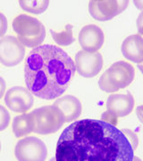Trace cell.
<instances>
[{
	"mask_svg": "<svg viewBox=\"0 0 143 161\" xmlns=\"http://www.w3.org/2000/svg\"><path fill=\"white\" fill-rule=\"evenodd\" d=\"M57 161H133V149L115 125L81 119L67 126L57 141Z\"/></svg>",
	"mask_w": 143,
	"mask_h": 161,
	"instance_id": "1",
	"label": "cell"
},
{
	"mask_svg": "<svg viewBox=\"0 0 143 161\" xmlns=\"http://www.w3.org/2000/svg\"><path fill=\"white\" fill-rule=\"evenodd\" d=\"M74 61L59 47L41 45L29 53L24 64V80L38 98L55 99L67 90L75 74Z\"/></svg>",
	"mask_w": 143,
	"mask_h": 161,
	"instance_id": "2",
	"label": "cell"
},
{
	"mask_svg": "<svg viewBox=\"0 0 143 161\" xmlns=\"http://www.w3.org/2000/svg\"><path fill=\"white\" fill-rule=\"evenodd\" d=\"M13 30L17 35L18 40L28 47L41 46L46 38V28L43 23L27 14H20L14 19Z\"/></svg>",
	"mask_w": 143,
	"mask_h": 161,
	"instance_id": "3",
	"label": "cell"
},
{
	"mask_svg": "<svg viewBox=\"0 0 143 161\" xmlns=\"http://www.w3.org/2000/svg\"><path fill=\"white\" fill-rule=\"evenodd\" d=\"M135 70L124 61L114 63L101 75L98 86L105 92H115L129 86L134 80Z\"/></svg>",
	"mask_w": 143,
	"mask_h": 161,
	"instance_id": "4",
	"label": "cell"
},
{
	"mask_svg": "<svg viewBox=\"0 0 143 161\" xmlns=\"http://www.w3.org/2000/svg\"><path fill=\"white\" fill-rule=\"evenodd\" d=\"M30 114L34 123L33 132L40 135L57 132L64 124L62 111L55 105L36 108Z\"/></svg>",
	"mask_w": 143,
	"mask_h": 161,
	"instance_id": "5",
	"label": "cell"
},
{
	"mask_svg": "<svg viewBox=\"0 0 143 161\" xmlns=\"http://www.w3.org/2000/svg\"><path fill=\"white\" fill-rule=\"evenodd\" d=\"M14 153L18 161H45L47 150L40 139L26 137L18 142Z\"/></svg>",
	"mask_w": 143,
	"mask_h": 161,
	"instance_id": "6",
	"label": "cell"
},
{
	"mask_svg": "<svg viewBox=\"0 0 143 161\" xmlns=\"http://www.w3.org/2000/svg\"><path fill=\"white\" fill-rule=\"evenodd\" d=\"M25 56V47L14 36H6L0 39V63L7 67L20 64Z\"/></svg>",
	"mask_w": 143,
	"mask_h": 161,
	"instance_id": "7",
	"label": "cell"
},
{
	"mask_svg": "<svg viewBox=\"0 0 143 161\" xmlns=\"http://www.w3.org/2000/svg\"><path fill=\"white\" fill-rule=\"evenodd\" d=\"M129 1L93 0L89 4V11L97 21H108L125 10Z\"/></svg>",
	"mask_w": 143,
	"mask_h": 161,
	"instance_id": "8",
	"label": "cell"
},
{
	"mask_svg": "<svg viewBox=\"0 0 143 161\" xmlns=\"http://www.w3.org/2000/svg\"><path fill=\"white\" fill-rule=\"evenodd\" d=\"M75 68L79 75L85 78L97 75L103 67V57L99 52L90 53L80 50L75 56Z\"/></svg>",
	"mask_w": 143,
	"mask_h": 161,
	"instance_id": "9",
	"label": "cell"
},
{
	"mask_svg": "<svg viewBox=\"0 0 143 161\" xmlns=\"http://www.w3.org/2000/svg\"><path fill=\"white\" fill-rule=\"evenodd\" d=\"M5 102L7 108L13 112L25 114V112L32 108L34 98L33 94L27 88L15 86L7 91Z\"/></svg>",
	"mask_w": 143,
	"mask_h": 161,
	"instance_id": "10",
	"label": "cell"
},
{
	"mask_svg": "<svg viewBox=\"0 0 143 161\" xmlns=\"http://www.w3.org/2000/svg\"><path fill=\"white\" fill-rule=\"evenodd\" d=\"M104 40L105 35L103 31L95 24L86 25L79 33V43L86 52H97L103 46Z\"/></svg>",
	"mask_w": 143,
	"mask_h": 161,
	"instance_id": "11",
	"label": "cell"
},
{
	"mask_svg": "<svg viewBox=\"0 0 143 161\" xmlns=\"http://www.w3.org/2000/svg\"><path fill=\"white\" fill-rule=\"evenodd\" d=\"M134 108V98L131 92L125 94H111L107 101V109L115 117L126 116Z\"/></svg>",
	"mask_w": 143,
	"mask_h": 161,
	"instance_id": "12",
	"label": "cell"
},
{
	"mask_svg": "<svg viewBox=\"0 0 143 161\" xmlns=\"http://www.w3.org/2000/svg\"><path fill=\"white\" fill-rule=\"evenodd\" d=\"M121 51L124 57L133 63L140 64L143 61V36L133 34L124 40Z\"/></svg>",
	"mask_w": 143,
	"mask_h": 161,
	"instance_id": "13",
	"label": "cell"
},
{
	"mask_svg": "<svg viewBox=\"0 0 143 161\" xmlns=\"http://www.w3.org/2000/svg\"><path fill=\"white\" fill-rule=\"evenodd\" d=\"M54 105L62 111L64 117V123H70L76 120L81 114V103L78 98L73 95H65L58 98Z\"/></svg>",
	"mask_w": 143,
	"mask_h": 161,
	"instance_id": "14",
	"label": "cell"
},
{
	"mask_svg": "<svg viewBox=\"0 0 143 161\" xmlns=\"http://www.w3.org/2000/svg\"><path fill=\"white\" fill-rule=\"evenodd\" d=\"M34 131V123L31 114L17 115L13 121V132L15 137L22 138Z\"/></svg>",
	"mask_w": 143,
	"mask_h": 161,
	"instance_id": "15",
	"label": "cell"
},
{
	"mask_svg": "<svg viewBox=\"0 0 143 161\" xmlns=\"http://www.w3.org/2000/svg\"><path fill=\"white\" fill-rule=\"evenodd\" d=\"M73 25L67 24L65 26V30L63 31L57 32L54 30H50L52 38L55 40V42L59 46H69L71 45L74 41V38L73 35Z\"/></svg>",
	"mask_w": 143,
	"mask_h": 161,
	"instance_id": "16",
	"label": "cell"
},
{
	"mask_svg": "<svg viewBox=\"0 0 143 161\" xmlns=\"http://www.w3.org/2000/svg\"><path fill=\"white\" fill-rule=\"evenodd\" d=\"M20 6L22 7L24 11L30 13V14H40L46 11L49 5L48 0H40V1H25V0H21L19 1Z\"/></svg>",
	"mask_w": 143,
	"mask_h": 161,
	"instance_id": "17",
	"label": "cell"
},
{
	"mask_svg": "<svg viewBox=\"0 0 143 161\" xmlns=\"http://www.w3.org/2000/svg\"><path fill=\"white\" fill-rule=\"evenodd\" d=\"M10 114L5 107L0 105V132L4 131L10 124Z\"/></svg>",
	"mask_w": 143,
	"mask_h": 161,
	"instance_id": "18",
	"label": "cell"
},
{
	"mask_svg": "<svg viewBox=\"0 0 143 161\" xmlns=\"http://www.w3.org/2000/svg\"><path fill=\"white\" fill-rule=\"evenodd\" d=\"M122 132L125 134L127 139L129 140L130 143L132 145V149L136 150L138 147V144H139V139H138L137 134L134 132H132V130H130V129H123Z\"/></svg>",
	"mask_w": 143,
	"mask_h": 161,
	"instance_id": "19",
	"label": "cell"
},
{
	"mask_svg": "<svg viewBox=\"0 0 143 161\" xmlns=\"http://www.w3.org/2000/svg\"><path fill=\"white\" fill-rule=\"evenodd\" d=\"M8 28V23H7V19L6 17L0 13V38H3L7 31Z\"/></svg>",
	"mask_w": 143,
	"mask_h": 161,
	"instance_id": "20",
	"label": "cell"
},
{
	"mask_svg": "<svg viewBox=\"0 0 143 161\" xmlns=\"http://www.w3.org/2000/svg\"><path fill=\"white\" fill-rule=\"evenodd\" d=\"M116 119H117V117H115L114 115H112L108 111H106L102 115V120L107 122V123H109V124H111L113 125H115Z\"/></svg>",
	"mask_w": 143,
	"mask_h": 161,
	"instance_id": "21",
	"label": "cell"
},
{
	"mask_svg": "<svg viewBox=\"0 0 143 161\" xmlns=\"http://www.w3.org/2000/svg\"><path fill=\"white\" fill-rule=\"evenodd\" d=\"M137 28H138V34L143 36V11L140 12L137 18Z\"/></svg>",
	"mask_w": 143,
	"mask_h": 161,
	"instance_id": "22",
	"label": "cell"
},
{
	"mask_svg": "<svg viewBox=\"0 0 143 161\" xmlns=\"http://www.w3.org/2000/svg\"><path fill=\"white\" fill-rule=\"evenodd\" d=\"M6 81H5V80H4L2 77H0V99L2 98L3 96H4L5 92H6Z\"/></svg>",
	"mask_w": 143,
	"mask_h": 161,
	"instance_id": "23",
	"label": "cell"
},
{
	"mask_svg": "<svg viewBox=\"0 0 143 161\" xmlns=\"http://www.w3.org/2000/svg\"><path fill=\"white\" fill-rule=\"evenodd\" d=\"M136 114H137L138 118L143 124V105L138 107L137 109H136Z\"/></svg>",
	"mask_w": 143,
	"mask_h": 161,
	"instance_id": "24",
	"label": "cell"
},
{
	"mask_svg": "<svg viewBox=\"0 0 143 161\" xmlns=\"http://www.w3.org/2000/svg\"><path fill=\"white\" fill-rule=\"evenodd\" d=\"M133 3L138 9L141 10V12L143 11V1H133Z\"/></svg>",
	"mask_w": 143,
	"mask_h": 161,
	"instance_id": "25",
	"label": "cell"
},
{
	"mask_svg": "<svg viewBox=\"0 0 143 161\" xmlns=\"http://www.w3.org/2000/svg\"><path fill=\"white\" fill-rule=\"evenodd\" d=\"M138 68H139L140 71L143 74V61L142 62H140V64H138Z\"/></svg>",
	"mask_w": 143,
	"mask_h": 161,
	"instance_id": "26",
	"label": "cell"
},
{
	"mask_svg": "<svg viewBox=\"0 0 143 161\" xmlns=\"http://www.w3.org/2000/svg\"><path fill=\"white\" fill-rule=\"evenodd\" d=\"M133 161H142L140 158H138V157H134V158H133Z\"/></svg>",
	"mask_w": 143,
	"mask_h": 161,
	"instance_id": "27",
	"label": "cell"
},
{
	"mask_svg": "<svg viewBox=\"0 0 143 161\" xmlns=\"http://www.w3.org/2000/svg\"><path fill=\"white\" fill-rule=\"evenodd\" d=\"M49 161H57V160H56V158H52L51 159H50Z\"/></svg>",
	"mask_w": 143,
	"mask_h": 161,
	"instance_id": "28",
	"label": "cell"
},
{
	"mask_svg": "<svg viewBox=\"0 0 143 161\" xmlns=\"http://www.w3.org/2000/svg\"><path fill=\"white\" fill-rule=\"evenodd\" d=\"M0 151H1V142H0Z\"/></svg>",
	"mask_w": 143,
	"mask_h": 161,
	"instance_id": "29",
	"label": "cell"
}]
</instances>
